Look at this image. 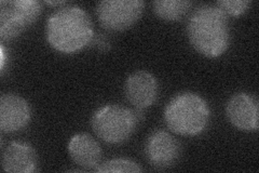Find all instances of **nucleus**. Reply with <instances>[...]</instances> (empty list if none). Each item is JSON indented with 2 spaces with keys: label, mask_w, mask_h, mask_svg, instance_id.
<instances>
[{
  "label": "nucleus",
  "mask_w": 259,
  "mask_h": 173,
  "mask_svg": "<svg viewBox=\"0 0 259 173\" xmlns=\"http://www.w3.org/2000/svg\"><path fill=\"white\" fill-rule=\"evenodd\" d=\"M37 153L30 144L11 142L3 154V170L10 173H31L37 170Z\"/></svg>",
  "instance_id": "11"
},
{
  "label": "nucleus",
  "mask_w": 259,
  "mask_h": 173,
  "mask_svg": "<svg viewBox=\"0 0 259 173\" xmlns=\"http://www.w3.org/2000/svg\"><path fill=\"white\" fill-rule=\"evenodd\" d=\"M216 6L227 15L239 16L244 13L250 6L249 0H222Z\"/></svg>",
  "instance_id": "15"
},
{
  "label": "nucleus",
  "mask_w": 259,
  "mask_h": 173,
  "mask_svg": "<svg viewBox=\"0 0 259 173\" xmlns=\"http://www.w3.org/2000/svg\"><path fill=\"white\" fill-rule=\"evenodd\" d=\"M47 5H50V6H62V5H66V2H46Z\"/></svg>",
  "instance_id": "17"
},
{
  "label": "nucleus",
  "mask_w": 259,
  "mask_h": 173,
  "mask_svg": "<svg viewBox=\"0 0 259 173\" xmlns=\"http://www.w3.org/2000/svg\"><path fill=\"white\" fill-rule=\"evenodd\" d=\"M209 117L210 111L207 102L194 92L176 94L164 110V120L168 129L184 136H193L203 132Z\"/></svg>",
  "instance_id": "3"
},
{
  "label": "nucleus",
  "mask_w": 259,
  "mask_h": 173,
  "mask_svg": "<svg viewBox=\"0 0 259 173\" xmlns=\"http://www.w3.org/2000/svg\"><path fill=\"white\" fill-rule=\"evenodd\" d=\"M28 26V23L13 2H0V38L3 41L19 37Z\"/></svg>",
  "instance_id": "12"
},
{
  "label": "nucleus",
  "mask_w": 259,
  "mask_h": 173,
  "mask_svg": "<svg viewBox=\"0 0 259 173\" xmlns=\"http://www.w3.org/2000/svg\"><path fill=\"white\" fill-rule=\"evenodd\" d=\"M191 6L188 0H156L152 2V10L161 20L173 22L181 20Z\"/></svg>",
  "instance_id": "13"
},
{
  "label": "nucleus",
  "mask_w": 259,
  "mask_h": 173,
  "mask_svg": "<svg viewBox=\"0 0 259 173\" xmlns=\"http://www.w3.org/2000/svg\"><path fill=\"white\" fill-rule=\"evenodd\" d=\"M258 100L253 94L239 92L227 102L226 114L232 125L242 131H257L259 127Z\"/></svg>",
  "instance_id": "7"
},
{
  "label": "nucleus",
  "mask_w": 259,
  "mask_h": 173,
  "mask_svg": "<svg viewBox=\"0 0 259 173\" xmlns=\"http://www.w3.org/2000/svg\"><path fill=\"white\" fill-rule=\"evenodd\" d=\"M187 35L200 54L209 59L221 56L230 44L228 16L216 5H201L190 15Z\"/></svg>",
  "instance_id": "2"
},
{
  "label": "nucleus",
  "mask_w": 259,
  "mask_h": 173,
  "mask_svg": "<svg viewBox=\"0 0 259 173\" xmlns=\"http://www.w3.org/2000/svg\"><path fill=\"white\" fill-rule=\"evenodd\" d=\"M141 110H128L118 104H108L96 110L91 118V126L104 142L118 144L126 141L142 119Z\"/></svg>",
  "instance_id": "4"
},
{
  "label": "nucleus",
  "mask_w": 259,
  "mask_h": 173,
  "mask_svg": "<svg viewBox=\"0 0 259 173\" xmlns=\"http://www.w3.org/2000/svg\"><path fill=\"white\" fill-rule=\"evenodd\" d=\"M48 43L56 51L71 54L82 50L94 37L90 15L77 6L62 7L47 21Z\"/></svg>",
  "instance_id": "1"
},
{
  "label": "nucleus",
  "mask_w": 259,
  "mask_h": 173,
  "mask_svg": "<svg viewBox=\"0 0 259 173\" xmlns=\"http://www.w3.org/2000/svg\"><path fill=\"white\" fill-rule=\"evenodd\" d=\"M124 93L127 101L136 109L143 110L157 101L159 85L151 73L137 71L130 75L124 85Z\"/></svg>",
  "instance_id": "9"
},
{
  "label": "nucleus",
  "mask_w": 259,
  "mask_h": 173,
  "mask_svg": "<svg viewBox=\"0 0 259 173\" xmlns=\"http://www.w3.org/2000/svg\"><path fill=\"white\" fill-rule=\"evenodd\" d=\"M5 63H6V56H5V48L4 46L0 47V68H2V73L5 71Z\"/></svg>",
  "instance_id": "16"
},
{
  "label": "nucleus",
  "mask_w": 259,
  "mask_h": 173,
  "mask_svg": "<svg viewBox=\"0 0 259 173\" xmlns=\"http://www.w3.org/2000/svg\"><path fill=\"white\" fill-rule=\"evenodd\" d=\"M71 160L85 170H95L102 160V148L96 140L88 133H78L68 142Z\"/></svg>",
  "instance_id": "10"
},
{
  "label": "nucleus",
  "mask_w": 259,
  "mask_h": 173,
  "mask_svg": "<svg viewBox=\"0 0 259 173\" xmlns=\"http://www.w3.org/2000/svg\"><path fill=\"white\" fill-rule=\"evenodd\" d=\"M94 172H143L142 167L139 163L130 159H111L100 163Z\"/></svg>",
  "instance_id": "14"
},
{
  "label": "nucleus",
  "mask_w": 259,
  "mask_h": 173,
  "mask_svg": "<svg viewBox=\"0 0 259 173\" xmlns=\"http://www.w3.org/2000/svg\"><path fill=\"white\" fill-rule=\"evenodd\" d=\"M182 146L177 140L164 130H156L145 143V155L151 166L165 169L174 166L181 157Z\"/></svg>",
  "instance_id": "6"
},
{
  "label": "nucleus",
  "mask_w": 259,
  "mask_h": 173,
  "mask_svg": "<svg viewBox=\"0 0 259 173\" xmlns=\"http://www.w3.org/2000/svg\"><path fill=\"white\" fill-rule=\"evenodd\" d=\"M144 8L142 0H103L96 6V15L104 28L122 31L141 19Z\"/></svg>",
  "instance_id": "5"
},
{
  "label": "nucleus",
  "mask_w": 259,
  "mask_h": 173,
  "mask_svg": "<svg viewBox=\"0 0 259 173\" xmlns=\"http://www.w3.org/2000/svg\"><path fill=\"white\" fill-rule=\"evenodd\" d=\"M30 118V105L25 98L14 93H6L0 97V129L3 132H18L28 125Z\"/></svg>",
  "instance_id": "8"
}]
</instances>
